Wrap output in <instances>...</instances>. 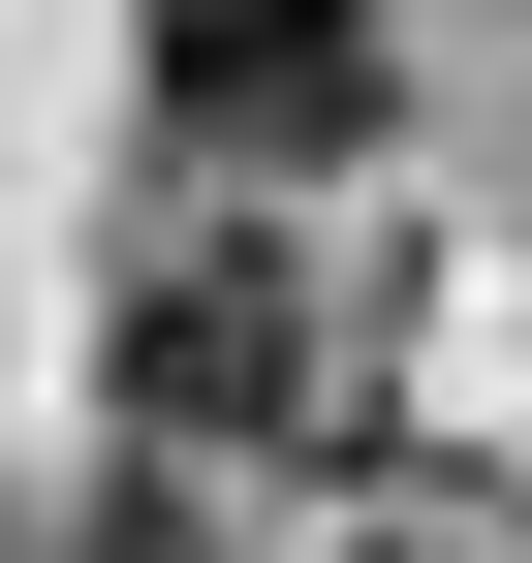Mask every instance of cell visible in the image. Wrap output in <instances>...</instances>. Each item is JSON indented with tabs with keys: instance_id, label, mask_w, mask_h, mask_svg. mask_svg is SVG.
Segmentation results:
<instances>
[{
	"instance_id": "cell-1",
	"label": "cell",
	"mask_w": 532,
	"mask_h": 563,
	"mask_svg": "<svg viewBox=\"0 0 532 563\" xmlns=\"http://www.w3.org/2000/svg\"><path fill=\"white\" fill-rule=\"evenodd\" d=\"M188 157H376V0H157Z\"/></svg>"
},
{
	"instance_id": "cell-2",
	"label": "cell",
	"mask_w": 532,
	"mask_h": 563,
	"mask_svg": "<svg viewBox=\"0 0 532 563\" xmlns=\"http://www.w3.org/2000/svg\"><path fill=\"white\" fill-rule=\"evenodd\" d=\"M125 407H157V439H282L313 407V282L282 251H157L125 282Z\"/></svg>"
},
{
	"instance_id": "cell-3",
	"label": "cell",
	"mask_w": 532,
	"mask_h": 563,
	"mask_svg": "<svg viewBox=\"0 0 532 563\" xmlns=\"http://www.w3.org/2000/svg\"><path fill=\"white\" fill-rule=\"evenodd\" d=\"M32 563H220V532H188V501H157V470H125V501H63Z\"/></svg>"
}]
</instances>
